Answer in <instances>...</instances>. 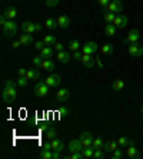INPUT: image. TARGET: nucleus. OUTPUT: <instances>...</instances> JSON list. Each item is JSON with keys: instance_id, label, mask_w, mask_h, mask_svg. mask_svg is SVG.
<instances>
[{"instance_id": "1", "label": "nucleus", "mask_w": 143, "mask_h": 159, "mask_svg": "<svg viewBox=\"0 0 143 159\" xmlns=\"http://www.w3.org/2000/svg\"><path fill=\"white\" fill-rule=\"evenodd\" d=\"M2 96H3V101L6 103H13L16 101L17 96V82H13V80H6L3 85V92H2Z\"/></svg>"}, {"instance_id": "2", "label": "nucleus", "mask_w": 143, "mask_h": 159, "mask_svg": "<svg viewBox=\"0 0 143 159\" xmlns=\"http://www.w3.org/2000/svg\"><path fill=\"white\" fill-rule=\"evenodd\" d=\"M2 27H3L4 38H9V39L14 38L17 34V30H19V26H17V23L14 20H7Z\"/></svg>"}, {"instance_id": "3", "label": "nucleus", "mask_w": 143, "mask_h": 159, "mask_svg": "<svg viewBox=\"0 0 143 159\" xmlns=\"http://www.w3.org/2000/svg\"><path fill=\"white\" fill-rule=\"evenodd\" d=\"M49 86L46 85V82L43 80V82H37L36 85H34V95H36L37 97H43L47 95V92H49Z\"/></svg>"}, {"instance_id": "4", "label": "nucleus", "mask_w": 143, "mask_h": 159, "mask_svg": "<svg viewBox=\"0 0 143 159\" xmlns=\"http://www.w3.org/2000/svg\"><path fill=\"white\" fill-rule=\"evenodd\" d=\"M105 12H112V13H116V14H120V12L123 10V3L120 0H112L107 7H103Z\"/></svg>"}, {"instance_id": "5", "label": "nucleus", "mask_w": 143, "mask_h": 159, "mask_svg": "<svg viewBox=\"0 0 143 159\" xmlns=\"http://www.w3.org/2000/svg\"><path fill=\"white\" fill-rule=\"evenodd\" d=\"M127 50H129V54H130V56L139 58V56L143 54V46L139 42H135V43H130V45H129V49H127Z\"/></svg>"}, {"instance_id": "6", "label": "nucleus", "mask_w": 143, "mask_h": 159, "mask_svg": "<svg viewBox=\"0 0 143 159\" xmlns=\"http://www.w3.org/2000/svg\"><path fill=\"white\" fill-rule=\"evenodd\" d=\"M45 82H46V85H47L49 88H56V86H59V85H60L62 78L57 75V73H53V75L47 76V78L45 79Z\"/></svg>"}, {"instance_id": "7", "label": "nucleus", "mask_w": 143, "mask_h": 159, "mask_svg": "<svg viewBox=\"0 0 143 159\" xmlns=\"http://www.w3.org/2000/svg\"><path fill=\"white\" fill-rule=\"evenodd\" d=\"M83 148H85V146H83V143H82V141H80V138H79V139H72V141L69 142V145H67V149H69L72 153H73V152H80Z\"/></svg>"}, {"instance_id": "8", "label": "nucleus", "mask_w": 143, "mask_h": 159, "mask_svg": "<svg viewBox=\"0 0 143 159\" xmlns=\"http://www.w3.org/2000/svg\"><path fill=\"white\" fill-rule=\"evenodd\" d=\"M79 138H80V141H82V143H83V146H85V148L92 146V143H93V139H94L89 130H85V132H82Z\"/></svg>"}, {"instance_id": "9", "label": "nucleus", "mask_w": 143, "mask_h": 159, "mask_svg": "<svg viewBox=\"0 0 143 159\" xmlns=\"http://www.w3.org/2000/svg\"><path fill=\"white\" fill-rule=\"evenodd\" d=\"M94 52H97V43L96 42H87L85 46H82L83 54H93Z\"/></svg>"}, {"instance_id": "10", "label": "nucleus", "mask_w": 143, "mask_h": 159, "mask_svg": "<svg viewBox=\"0 0 143 159\" xmlns=\"http://www.w3.org/2000/svg\"><path fill=\"white\" fill-rule=\"evenodd\" d=\"M69 96H70L69 89H60V90H57V93H56V101L59 102V103H65V102L69 99Z\"/></svg>"}, {"instance_id": "11", "label": "nucleus", "mask_w": 143, "mask_h": 159, "mask_svg": "<svg viewBox=\"0 0 143 159\" xmlns=\"http://www.w3.org/2000/svg\"><path fill=\"white\" fill-rule=\"evenodd\" d=\"M113 25L117 27V29H123V27H126L127 25V17L125 14H116V19H114Z\"/></svg>"}, {"instance_id": "12", "label": "nucleus", "mask_w": 143, "mask_h": 159, "mask_svg": "<svg viewBox=\"0 0 143 159\" xmlns=\"http://www.w3.org/2000/svg\"><path fill=\"white\" fill-rule=\"evenodd\" d=\"M94 62H96V58H93L92 54H83L82 63L86 69H92L94 66Z\"/></svg>"}, {"instance_id": "13", "label": "nucleus", "mask_w": 143, "mask_h": 159, "mask_svg": "<svg viewBox=\"0 0 143 159\" xmlns=\"http://www.w3.org/2000/svg\"><path fill=\"white\" fill-rule=\"evenodd\" d=\"M20 29L25 32V33H30L33 34L36 32V23H33V22H23L20 26Z\"/></svg>"}, {"instance_id": "14", "label": "nucleus", "mask_w": 143, "mask_h": 159, "mask_svg": "<svg viewBox=\"0 0 143 159\" xmlns=\"http://www.w3.org/2000/svg\"><path fill=\"white\" fill-rule=\"evenodd\" d=\"M126 155L129 156L130 159H137L140 156L139 151H137L136 146H135V143H132V145H129V146L126 148Z\"/></svg>"}, {"instance_id": "15", "label": "nucleus", "mask_w": 143, "mask_h": 159, "mask_svg": "<svg viewBox=\"0 0 143 159\" xmlns=\"http://www.w3.org/2000/svg\"><path fill=\"white\" fill-rule=\"evenodd\" d=\"M52 151H57V152L65 151V142H63L62 139L54 138L53 141H52Z\"/></svg>"}, {"instance_id": "16", "label": "nucleus", "mask_w": 143, "mask_h": 159, "mask_svg": "<svg viewBox=\"0 0 143 159\" xmlns=\"http://www.w3.org/2000/svg\"><path fill=\"white\" fill-rule=\"evenodd\" d=\"M117 148H119V145L116 141H107V142H105V145H103V151L112 153V152H113L114 149H117Z\"/></svg>"}, {"instance_id": "17", "label": "nucleus", "mask_w": 143, "mask_h": 159, "mask_svg": "<svg viewBox=\"0 0 143 159\" xmlns=\"http://www.w3.org/2000/svg\"><path fill=\"white\" fill-rule=\"evenodd\" d=\"M56 58L60 63H67L70 59H72V56H70L66 50H62V52H56Z\"/></svg>"}, {"instance_id": "18", "label": "nucleus", "mask_w": 143, "mask_h": 159, "mask_svg": "<svg viewBox=\"0 0 143 159\" xmlns=\"http://www.w3.org/2000/svg\"><path fill=\"white\" fill-rule=\"evenodd\" d=\"M54 52H56V50H54V47H52V46H45V47H43V49L40 50V54H42V56H43L45 59H50V58H52V56L54 54Z\"/></svg>"}, {"instance_id": "19", "label": "nucleus", "mask_w": 143, "mask_h": 159, "mask_svg": "<svg viewBox=\"0 0 143 159\" xmlns=\"http://www.w3.org/2000/svg\"><path fill=\"white\" fill-rule=\"evenodd\" d=\"M57 23H59V27H63V29L69 27V25H70V19H69V16H65V14L59 16V17H57Z\"/></svg>"}, {"instance_id": "20", "label": "nucleus", "mask_w": 143, "mask_h": 159, "mask_svg": "<svg viewBox=\"0 0 143 159\" xmlns=\"http://www.w3.org/2000/svg\"><path fill=\"white\" fill-rule=\"evenodd\" d=\"M45 26H46V27H47L49 30H56L57 27H59L57 19H54V17H49V19L45 22Z\"/></svg>"}, {"instance_id": "21", "label": "nucleus", "mask_w": 143, "mask_h": 159, "mask_svg": "<svg viewBox=\"0 0 143 159\" xmlns=\"http://www.w3.org/2000/svg\"><path fill=\"white\" fill-rule=\"evenodd\" d=\"M20 43L22 45H25V46H30L33 43V34L30 33H25L20 36Z\"/></svg>"}, {"instance_id": "22", "label": "nucleus", "mask_w": 143, "mask_h": 159, "mask_svg": "<svg viewBox=\"0 0 143 159\" xmlns=\"http://www.w3.org/2000/svg\"><path fill=\"white\" fill-rule=\"evenodd\" d=\"M126 38L129 39V42H130V43H135V42H137V40H139V38H140L139 30H136V29L130 30V32H129V34H127Z\"/></svg>"}, {"instance_id": "23", "label": "nucleus", "mask_w": 143, "mask_h": 159, "mask_svg": "<svg viewBox=\"0 0 143 159\" xmlns=\"http://www.w3.org/2000/svg\"><path fill=\"white\" fill-rule=\"evenodd\" d=\"M40 69H43V70H46V72H52L54 69V63L52 62L50 59H45V60H43V63H42Z\"/></svg>"}, {"instance_id": "24", "label": "nucleus", "mask_w": 143, "mask_h": 159, "mask_svg": "<svg viewBox=\"0 0 143 159\" xmlns=\"http://www.w3.org/2000/svg\"><path fill=\"white\" fill-rule=\"evenodd\" d=\"M3 14L7 17V20H13V19L16 17V14H17V10H16V7H7L3 12Z\"/></svg>"}, {"instance_id": "25", "label": "nucleus", "mask_w": 143, "mask_h": 159, "mask_svg": "<svg viewBox=\"0 0 143 159\" xmlns=\"http://www.w3.org/2000/svg\"><path fill=\"white\" fill-rule=\"evenodd\" d=\"M26 78H27L29 80H37L40 78V72L37 70V69H30V70H27V73H26Z\"/></svg>"}, {"instance_id": "26", "label": "nucleus", "mask_w": 143, "mask_h": 159, "mask_svg": "<svg viewBox=\"0 0 143 159\" xmlns=\"http://www.w3.org/2000/svg\"><path fill=\"white\" fill-rule=\"evenodd\" d=\"M133 143V141L132 139H129L127 136H122V138H119V141H117V145L120 148H123V149H126L129 145H132Z\"/></svg>"}, {"instance_id": "27", "label": "nucleus", "mask_w": 143, "mask_h": 159, "mask_svg": "<svg viewBox=\"0 0 143 159\" xmlns=\"http://www.w3.org/2000/svg\"><path fill=\"white\" fill-rule=\"evenodd\" d=\"M43 42H45L46 46H54L57 43V40L54 34H46L45 38H43Z\"/></svg>"}, {"instance_id": "28", "label": "nucleus", "mask_w": 143, "mask_h": 159, "mask_svg": "<svg viewBox=\"0 0 143 159\" xmlns=\"http://www.w3.org/2000/svg\"><path fill=\"white\" fill-rule=\"evenodd\" d=\"M116 30H117V27L113 25V23H107L106 26H105V33H106V36H114L116 34Z\"/></svg>"}, {"instance_id": "29", "label": "nucleus", "mask_w": 143, "mask_h": 159, "mask_svg": "<svg viewBox=\"0 0 143 159\" xmlns=\"http://www.w3.org/2000/svg\"><path fill=\"white\" fill-rule=\"evenodd\" d=\"M56 135H57L56 128H54V126H49L47 130H46V139H47V141H53V139L56 138Z\"/></svg>"}, {"instance_id": "30", "label": "nucleus", "mask_w": 143, "mask_h": 159, "mask_svg": "<svg viewBox=\"0 0 143 159\" xmlns=\"http://www.w3.org/2000/svg\"><path fill=\"white\" fill-rule=\"evenodd\" d=\"M123 88H125V82L122 79H116L113 82V85H112V89L114 92H120V90H123Z\"/></svg>"}, {"instance_id": "31", "label": "nucleus", "mask_w": 143, "mask_h": 159, "mask_svg": "<svg viewBox=\"0 0 143 159\" xmlns=\"http://www.w3.org/2000/svg\"><path fill=\"white\" fill-rule=\"evenodd\" d=\"M100 50H102V53H103V54H106V56H109V54L113 53L114 47H113V45H112V43H106V45H103V46L100 47Z\"/></svg>"}, {"instance_id": "32", "label": "nucleus", "mask_w": 143, "mask_h": 159, "mask_svg": "<svg viewBox=\"0 0 143 159\" xmlns=\"http://www.w3.org/2000/svg\"><path fill=\"white\" fill-rule=\"evenodd\" d=\"M82 153H83V156H85V159H90V158H93L94 148H93V146L83 148V149H82Z\"/></svg>"}, {"instance_id": "33", "label": "nucleus", "mask_w": 143, "mask_h": 159, "mask_svg": "<svg viewBox=\"0 0 143 159\" xmlns=\"http://www.w3.org/2000/svg\"><path fill=\"white\" fill-rule=\"evenodd\" d=\"M103 139L102 138H94L93 139V143H92V146L94 148V149H103Z\"/></svg>"}, {"instance_id": "34", "label": "nucleus", "mask_w": 143, "mask_h": 159, "mask_svg": "<svg viewBox=\"0 0 143 159\" xmlns=\"http://www.w3.org/2000/svg\"><path fill=\"white\" fill-rule=\"evenodd\" d=\"M120 158H123V148L119 146L117 149H114L112 152V159H120Z\"/></svg>"}, {"instance_id": "35", "label": "nucleus", "mask_w": 143, "mask_h": 159, "mask_svg": "<svg viewBox=\"0 0 143 159\" xmlns=\"http://www.w3.org/2000/svg\"><path fill=\"white\" fill-rule=\"evenodd\" d=\"M29 83V79L26 76H19V79H17V86L19 88H26Z\"/></svg>"}, {"instance_id": "36", "label": "nucleus", "mask_w": 143, "mask_h": 159, "mask_svg": "<svg viewBox=\"0 0 143 159\" xmlns=\"http://www.w3.org/2000/svg\"><path fill=\"white\" fill-rule=\"evenodd\" d=\"M114 19H116V13L106 12V14H105V22H106V23H113Z\"/></svg>"}, {"instance_id": "37", "label": "nucleus", "mask_w": 143, "mask_h": 159, "mask_svg": "<svg viewBox=\"0 0 143 159\" xmlns=\"http://www.w3.org/2000/svg\"><path fill=\"white\" fill-rule=\"evenodd\" d=\"M69 49H70V50H73V52L79 50V49H80V43H79V40H70Z\"/></svg>"}, {"instance_id": "38", "label": "nucleus", "mask_w": 143, "mask_h": 159, "mask_svg": "<svg viewBox=\"0 0 143 159\" xmlns=\"http://www.w3.org/2000/svg\"><path fill=\"white\" fill-rule=\"evenodd\" d=\"M40 158L42 159H53V152L52 151H42Z\"/></svg>"}, {"instance_id": "39", "label": "nucleus", "mask_w": 143, "mask_h": 159, "mask_svg": "<svg viewBox=\"0 0 143 159\" xmlns=\"http://www.w3.org/2000/svg\"><path fill=\"white\" fill-rule=\"evenodd\" d=\"M42 63H43V56H34V58H33V65H34V66L36 67H40L42 66Z\"/></svg>"}, {"instance_id": "40", "label": "nucleus", "mask_w": 143, "mask_h": 159, "mask_svg": "<svg viewBox=\"0 0 143 159\" xmlns=\"http://www.w3.org/2000/svg\"><path fill=\"white\" fill-rule=\"evenodd\" d=\"M57 113H59L60 116H67V115L70 113V110L67 108H65V106H60V108H59V110H57Z\"/></svg>"}, {"instance_id": "41", "label": "nucleus", "mask_w": 143, "mask_h": 159, "mask_svg": "<svg viewBox=\"0 0 143 159\" xmlns=\"http://www.w3.org/2000/svg\"><path fill=\"white\" fill-rule=\"evenodd\" d=\"M105 158V153H103L100 149H94V153H93V159H103Z\"/></svg>"}, {"instance_id": "42", "label": "nucleus", "mask_w": 143, "mask_h": 159, "mask_svg": "<svg viewBox=\"0 0 143 159\" xmlns=\"http://www.w3.org/2000/svg\"><path fill=\"white\" fill-rule=\"evenodd\" d=\"M82 58H83L82 50H76V52H73V54H72V59H74V60H82Z\"/></svg>"}, {"instance_id": "43", "label": "nucleus", "mask_w": 143, "mask_h": 159, "mask_svg": "<svg viewBox=\"0 0 143 159\" xmlns=\"http://www.w3.org/2000/svg\"><path fill=\"white\" fill-rule=\"evenodd\" d=\"M70 159H85V156H83L82 151L80 152H73V153L70 155Z\"/></svg>"}, {"instance_id": "44", "label": "nucleus", "mask_w": 143, "mask_h": 159, "mask_svg": "<svg viewBox=\"0 0 143 159\" xmlns=\"http://www.w3.org/2000/svg\"><path fill=\"white\" fill-rule=\"evenodd\" d=\"M59 4V0H46V6L47 7H54Z\"/></svg>"}, {"instance_id": "45", "label": "nucleus", "mask_w": 143, "mask_h": 159, "mask_svg": "<svg viewBox=\"0 0 143 159\" xmlns=\"http://www.w3.org/2000/svg\"><path fill=\"white\" fill-rule=\"evenodd\" d=\"M43 151H52V141H47V142L43 143Z\"/></svg>"}, {"instance_id": "46", "label": "nucleus", "mask_w": 143, "mask_h": 159, "mask_svg": "<svg viewBox=\"0 0 143 159\" xmlns=\"http://www.w3.org/2000/svg\"><path fill=\"white\" fill-rule=\"evenodd\" d=\"M46 45H45V42H42V40H39V42H36L34 43V47H36L37 50H42L43 47H45Z\"/></svg>"}, {"instance_id": "47", "label": "nucleus", "mask_w": 143, "mask_h": 159, "mask_svg": "<svg viewBox=\"0 0 143 159\" xmlns=\"http://www.w3.org/2000/svg\"><path fill=\"white\" fill-rule=\"evenodd\" d=\"M54 50H56V52H62V50H65V46H63L62 43H56V45H54Z\"/></svg>"}, {"instance_id": "48", "label": "nucleus", "mask_w": 143, "mask_h": 159, "mask_svg": "<svg viewBox=\"0 0 143 159\" xmlns=\"http://www.w3.org/2000/svg\"><path fill=\"white\" fill-rule=\"evenodd\" d=\"M110 2H112V0H99V4H100L102 7H107Z\"/></svg>"}, {"instance_id": "49", "label": "nucleus", "mask_w": 143, "mask_h": 159, "mask_svg": "<svg viewBox=\"0 0 143 159\" xmlns=\"http://www.w3.org/2000/svg\"><path fill=\"white\" fill-rule=\"evenodd\" d=\"M26 73H27V69H25V67H20V69L17 70V75L19 76H26Z\"/></svg>"}, {"instance_id": "50", "label": "nucleus", "mask_w": 143, "mask_h": 159, "mask_svg": "<svg viewBox=\"0 0 143 159\" xmlns=\"http://www.w3.org/2000/svg\"><path fill=\"white\" fill-rule=\"evenodd\" d=\"M6 22H7V17H6V16L3 14V13H2V16H0V25L3 26L4 23H6Z\"/></svg>"}, {"instance_id": "51", "label": "nucleus", "mask_w": 143, "mask_h": 159, "mask_svg": "<svg viewBox=\"0 0 143 159\" xmlns=\"http://www.w3.org/2000/svg\"><path fill=\"white\" fill-rule=\"evenodd\" d=\"M59 158H62L60 152H57V151H53V159H59Z\"/></svg>"}, {"instance_id": "52", "label": "nucleus", "mask_w": 143, "mask_h": 159, "mask_svg": "<svg viewBox=\"0 0 143 159\" xmlns=\"http://www.w3.org/2000/svg\"><path fill=\"white\" fill-rule=\"evenodd\" d=\"M20 45H22V43H20V40H17V42H13V45H12V46L14 47V49H17V47L20 46Z\"/></svg>"}, {"instance_id": "53", "label": "nucleus", "mask_w": 143, "mask_h": 159, "mask_svg": "<svg viewBox=\"0 0 143 159\" xmlns=\"http://www.w3.org/2000/svg\"><path fill=\"white\" fill-rule=\"evenodd\" d=\"M96 63H97V66H99V69H103V63L100 62V59H96Z\"/></svg>"}, {"instance_id": "54", "label": "nucleus", "mask_w": 143, "mask_h": 159, "mask_svg": "<svg viewBox=\"0 0 143 159\" xmlns=\"http://www.w3.org/2000/svg\"><path fill=\"white\" fill-rule=\"evenodd\" d=\"M40 30H42V25L36 23V32H40Z\"/></svg>"}, {"instance_id": "55", "label": "nucleus", "mask_w": 143, "mask_h": 159, "mask_svg": "<svg viewBox=\"0 0 143 159\" xmlns=\"http://www.w3.org/2000/svg\"><path fill=\"white\" fill-rule=\"evenodd\" d=\"M123 43H125V45H130V42H129V39H127V38L123 39Z\"/></svg>"}, {"instance_id": "56", "label": "nucleus", "mask_w": 143, "mask_h": 159, "mask_svg": "<svg viewBox=\"0 0 143 159\" xmlns=\"http://www.w3.org/2000/svg\"><path fill=\"white\" fill-rule=\"evenodd\" d=\"M140 110H142V113H143V106H142V108H140Z\"/></svg>"}]
</instances>
